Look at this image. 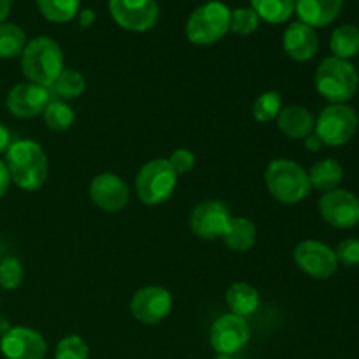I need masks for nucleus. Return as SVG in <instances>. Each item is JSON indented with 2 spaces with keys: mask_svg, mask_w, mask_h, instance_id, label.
Instances as JSON below:
<instances>
[{
  "mask_svg": "<svg viewBox=\"0 0 359 359\" xmlns=\"http://www.w3.org/2000/svg\"><path fill=\"white\" fill-rule=\"evenodd\" d=\"M167 160L177 175L188 174V172L193 170V167H195V154L189 149H186V147L175 149L174 153L170 154V158H167Z\"/></svg>",
  "mask_w": 359,
  "mask_h": 359,
  "instance_id": "nucleus-34",
  "label": "nucleus"
},
{
  "mask_svg": "<svg viewBox=\"0 0 359 359\" xmlns=\"http://www.w3.org/2000/svg\"><path fill=\"white\" fill-rule=\"evenodd\" d=\"M11 330V323L6 316H0V339Z\"/></svg>",
  "mask_w": 359,
  "mask_h": 359,
  "instance_id": "nucleus-40",
  "label": "nucleus"
},
{
  "mask_svg": "<svg viewBox=\"0 0 359 359\" xmlns=\"http://www.w3.org/2000/svg\"><path fill=\"white\" fill-rule=\"evenodd\" d=\"M216 359H235L231 354H217Z\"/></svg>",
  "mask_w": 359,
  "mask_h": 359,
  "instance_id": "nucleus-41",
  "label": "nucleus"
},
{
  "mask_svg": "<svg viewBox=\"0 0 359 359\" xmlns=\"http://www.w3.org/2000/svg\"><path fill=\"white\" fill-rule=\"evenodd\" d=\"M356 67L347 60L328 56L316 70V90L330 104H346L358 93Z\"/></svg>",
  "mask_w": 359,
  "mask_h": 359,
  "instance_id": "nucleus-4",
  "label": "nucleus"
},
{
  "mask_svg": "<svg viewBox=\"0 0 359 359\" xmlns=\"http://www.w3.org/2000/svg\"><path fill=\"white\" fill-rule=\"evenodd\" d=\"M251 330H249L248 319L235 314L219 316L210 326L209 340L212 349L217 354H231L244 349L249 342Z\"/></svg>",
  "mask_w": 359,
  "mask_h": 359,
  "instance_id": "nucleus-11",
  "label": "nucleus"
},
{
  "mask_svg": "<svg viewBox=\"0 0 359 359\" xmlns=\"http://www.w3.org/2000/svg\"><path fill=\"white\" fill-rule=\"evenodd\" d=\"M77 20H79L81 27L88 28V27H91V25L95 23L97 16H95V11L93 9H81L79 14H77Z\"/></svg>",
  "mask_w": 359,
  "mask_h": 359,
  "instance_id": "nucleus-37",
  "label": "nucleus"
},
{
  "mask_svg": "<svg viewBox=\"0 0 359 359\" xmlns=\"http://www.w3.org/2000/svg\"><path fill=\"white\" fill-rule=\"evenodd\" d=\"M226 305L230 309V314L241 316V318H249L255 314L262 304L258 290L249 283H233L226 290Z\"/></svg>",
  "mask_w": 359,
  "mask_h": 359,
  "instance_id": "nucleus-20",
  "label": "nucleus"
},
{
  "mask_svg": "<svg viewBox=\"0 0 359 359\" xmlns=\"http://www.w3.org/2000/svg\"><path fill=\"white\" fill-rule=\"evenodd\" d=\"M231 9L219 0H209L196 7L186 21V37L191 44L210 46L230 32Z\"/></svg>",
  "mask_w": 359,
  "mask_h": 359,
  "instance_id": "nucleus-5",
  "label": "nucleus"
},
{
  "mask_svg": "<svg viewBox=\"0 0 359 359\" xmlns=\"http://www.w3.org/2000/svg\"><path fill=\"white\" fill-rule=\"evenodd\" d=\"M27 42V34L16 23L0 25V58L21 56Z\"/></svg>",
  "mask_w": 359,
  "mask_h": 359,
  "instance_id": "nucleus-27",
  "label": "nucleus"
},
{
  "mask_svg": "<svg viewBox=\"0 0 359 359\" xmlns=\"http://www.w3.org/2000/svg\"><path fill=\"white\" fill-rule=\"evenodd\" d=\"M319 214L333 228L349 230L359 223V198L349 189L337 188L319 198Z\"/></svg>",
  "mask_w": 359,
  "mask_h": 359,
  "instance_id": "nucleus-9",
  "label": "nucleus"
},
{
  "mask_svg": "<svg viewBox=\"0 0 359 359\" xmlns=\"http://www.w3.org/2000/svg\"><path fill=\"white\" fill-rule=\"evenodd\" d=\"M25 277L23 265L16 256H6L0 262V287L6 291H13L21 286Z\"/></svg>",
  "mask_w": 359,
  "mask_h": 359,
  "instance_id": "nucleus-31",
  "label": "nucleus"
},
{
  "mask_svg": "<svg viewBox=\"0 0 359 359\" xmlns=\"http://www.w3.org/2000/svg\"><path fill=\"white\" fill-rule=\"evenodd\" d=\"M51 102V88H42L34 83H20L9 90L6 109L20 119H32L42 114Z\"/></svg>",
  "mask_w": 359,
  "mask_h": 359,
  "instance_id": "nucleus-14",
  "label": "nucleus"
},
{
  "mask_svg": "<svg viewBox=\"0 0 359 359\" xmlns=\"http://www.w3.org/2000/svg\"><path fill=\"white\" fill-rule=\"evenodd\" d=\"M42 116H44L46 126L53 132H67L72 128L74 121H76V114L65 100H53L51 98Z\"/></svg>",
  "mask_w": 359,
  "mask_h": 359,
  "instance_id": "nucleus-26",
  "label": "nucleus"
},
{
  "mask_svg": "<svg viewBox=\"0 0 359 359\" xmlns=\"http://www.w3.org/2000/svg\"><path fill=\"white\" fill-rule=\"evenodd\" d=\"M48 344L37 330L27 326H11L0 339V353L6 359H44Z\"/></svg>",
  "mask_w": 359,
  "mask_h": 359,
  "instance_id": "nucleus-16",
  "label": "nucleus"
},
{
  "mask_svg": "<svg viewBox=\"0 0 359 359\" xmlns=\"http://www.w3.org/2000/svg\"><path fill=\"white\" fill-rule=\"evenodd\" d=\"M304 144H305V149L311 151V153H318V151H321V147L325 146L316 133H311L309 137H305Z\"/></svg>",
  "mask_w": 359,
  "mask_h": 359,
  "instance_id": "nucleus-38",
  "label": "nucleus"
},
{
  "mask_svg": "<svg viewBox=\"0 0 359 359\" xmlns=\"http://www.w3.org/2000/svg\"><path fill=\"white\" fill-rule=\"evenodd\" d=\"M90 200L104 212H119L125 209L130 202V189L126 182L119 175L104 172L91 179Z\"/></svg>",
  "mask_w": 359,
  "mask_h": 359,
  "instance_id": "nucleus-15",
  "label": "nucleus"
},
{
  "mask_svg": "<svg viewBox=\"0 0 359 359\" xmlns=\"http://www.w3.org/2000/svg\"><path fill=\"white\" fill-rule=\"evenodd\" d=\"M265 184L270 195L280 203L293 205L311 195L309 172L287 158H276L265 170Z\"/></svg>",
  "mask_w": 359,
  "mask_h": 359,
  "instance_id": "nucleus-3",
  "label": "nucleus"
},
{
  "mask_svg": "<svg viewBox=\"0 0 359 359\" xmlns=\"http://www.w3.org/2000/svg\"><path fill=\"white\" fill-rule=\"evenodd\" d=\"M88 344L77 335H67L60 340L55 351V359H88Z\"/></svg>",
  "mask_w": 359,
  "mask_h": 359,
  "instance_id": "nucleus-32",
  "label": "nucleus"
},
{
  "mask_svg": "<svg viewBox=\"0 0 359 359\" xmlns=\"http://www.w3.org/2000/svg\"><path fill=\"white\" fill-rule=\"evenodd\" d=\"M6 165L9 168L11 182L25 191H37L48 181V154L35 140H13L6 151Z\"/></svg>",
  "mask_w": 359,
  "mask_h": 359,
  "instance_id": "nucleus-1",
  "label": "nucleus"
},
{
  "mask_svg": "<svg viewBox=\"0 0 359 359\" xmlns=\"http://www.w3.org/2000/svg\"><path fill=\"white\" fill-rule=\"evenodd\" d=\"M177 177L167 158H154L144 163L135 175L137 196L146 205H161L174 195Z\"/></svg>",
  "mask_w": 359,
  "mask_h": 359,
  "instance_id": "nucleus-6",
  "label": "nucleus"
},
{
  "mask_svg": "<svg viewBox=\"0 0 359 359\" xmlns=\"http://www.w3.org/2000/svg\"><path fill=\"white\" fill-rule=\"evenodd\" d=\"M11 186V174L9 168H7L6 161L0 160V198H4V195L7 193Z\"/></svg>",
  "mask_w": 359,
  "mask_h": 359,
  "instance_id": "nucleus-35",
  "label": "nucleus"
},
{
  "mask_svg": "<svg viewBox=\"0 0 359 359\" xmlns=\"http://www.w3.org/2000/svg\"><path fill=\"white\" fill-rule=\"evenodd\" d=\"M309 181H311L312 188L319 189V191H332L340 186L344 181V167L340 161L333 160V158H325L312 165L309 170Z\"/></svg>",
  "mask_w": 359,
  "mask_h": 359,
  "instance_id": "nucleus-22",
  "label": "nucleus"
},
{
  "mask_svg": "<svg viewBox=\"0 0 359 359\" xmlns=\"http://www.w3.org/2000/svg\"><path fill=\"white\" fill-rule=\"evenodd\" d=\"M344 0H294V13L312 28L328 27L339 18Z\"/></svg>",
  "mask_w": 359,
  "mask_h": 359,
  "instance_id": "nucleus-18",
  "label": "nucleus"
},
{
  "mask_svg": "<svg viewBox=\"0 0 359 359\" xmlns=\"http://www.w3.org/2000/svg\"><path fill=\"white\" fill-rule=\"evenodd\" d=\"M330 49L333 56L349 62L359 53V28L354 25L337 27L330 37Z\"/></svg>",
  "mask_w": 359,
  "mask_h": 359,
  "instance_id": "nucleus-23",
  "label": "nucleus"
},
{
  "mask_svg": "<svg viewBox=\"0 0 359 359\" xmlns=\"http://www.w3.org/2000/svg\"><path fill=\"white\" fill-rule=\"evenodd\" d=\"M109 13L125 30L147 32L156 25L160 7L156 0H109Z\"/></svg>",
  "mask_w": 359,
  "mask_h": 359,
  "instance_id": "nucleus-10",
  "label": "nucleus"
},
{
  "mask_svg": "<svg viewBox=\"0 0 359 359\" xmlns=\"http://www.w3.org/2000/svg\"><path fill=\"white\" fill-rule=\"evenodd\" d=\"M280 111H283V97L279 91H265L252 104V116L259 123L273 121Z\"/></svg>",
  "mask_w": 359,
  "mask_h": 359,
  "instance_id": "nucleus-29",
  "label": "nucleus"
},
{
  "mask_svg": "<svg viewBox=\"0 0 359 359\" xmlns=\"http://www.w3.org/2000/svg\"><path fill=\"white\" fill-rule=\"evenodd\" d=\"M283 48L294 62H309L319 51V37L316 30L302 21H294L284 30Z\"/></svg>",
  "mask_w": 359,
  "mask_h": 359,
  "instance_id": "nucleus-17",
  "label": "nucleus"
},
{
  "mask_svg": "<svg viewBox=\"0 0 359 359\" xmlns=\"http://www.w3.org/2000/svg\"><path fill=\"white\" fill-rule=\"evenodd\" d=\"M277 126L290 139H305L314 133L316 118L304 105H287L277 116Z\"/></svg>",
  "mask_w": 359,
  "mask_h": 359,
  "instance_id": "nucleus-19",
  "label": "nucleus"
},
{
  "mask_svg": "<svg viewBox=\"0 0 359 359\" xmlns=\"http://www.w3.org/2000/svg\"><path fill=\"white\" fill-rule=\"evenodd\" d=\"M170 291L161 286H146L140 287L130 302V312L133 319H137L142 325H158L168 318L172 312Z\"/></svg>",
  "mask_w": 359,
  "mask_h": 359,
  "instance_id": "nucleus-12",
  "label": "nucleus"
},
{
  "mask_svg": "<svg viewBox=\"0 0 359 359\" xmlns=\"http://www.w3.org/2000/svg\"><path fill=\"white\" fill-rule=\"evenodd\" d=\"M37 9L51 23H69L77 18L81 0H35Z\"/></svg>",
  "mask_w": 359,
  "mask_h": 359,
  "instance_id": "nucleus-25",
  "label": "nucleus"
},
{
  "mask_svg": "<svg viewBox=\"0 0 359 359\" xmlns=\"http://www.w3.org/2000/svg\"><path fill=\"white\" fill-rule=\"evenodd\" d=\"M256 237H258V231H256L255 223L248 217L238 216L231 217L221 238H223L224 245L231 251L245 252L255 248Z\"/></svg>",
  "mask_w": 359,
  "mask_h": 359,
  "instance_id": "nucleus-21",
  "label": "nucleus"
},
{
  "mask_svg": "<svg viewBox=\"0 0 359 359\" xmlns=\"http://www.w3.org/2000/svg\"><path fill=\"white\" fill-rule=\"evenodd\" d=\"M11 6H13L11 0H0V25L6 23L7 16H9L11 13Z\"/></svg>",
  "mask_w": 359,
  "mask_h": 359,
  "instance_id": "nucleus-39",
  "label": "nucleus"
},
{
  "mask_svg": "<svg viewBox=\"0 0 359 359\" xmlns=\"http://www.w3.org/2000/svg\"><path fill=\"white\" fill-rule=\"evenodd\" d=\"M339 265L358 266L359 265V238H346L335 249Z\"/></svg>",
  "mask_w": 359,
  "mask_h": 359,
  "instance_id": "nucleus-33",
  "label": "nucleus"
},
{
  "mask_svg": "<svg viewBox=\"0 0 359 359\" xmlns=\"http://www.w3.org/2000/svg\"><path fill=\"white\" fill-rule=\"evenodd\" d=\"M359 118L351 105L330 104L316 118L314 133L328 147H340L358 132Z\"/></svg>",
  "mask_w": 359,
  "mask_h": 359,
  "instance_id": "nucleus-7",
  "label": "nucleus"
},
{
  "mask_svg": "<svg viewBox=\"0 0 359 359\" xmlns=\"http://www.w3.org/2000/svg\"><path fill=\"white\" fill-rule=\"evenodd\" d=\"M63 69V51L55 39L41 35L27 42L21 53V72L28 83L51 88Z\"/></svg>",
  "mask_w": 359,
  "mask_h": 359,
  "instance_id": "nucleus-2",
  "label": "nucleus"
},
{
  "mask_svg": "<svg viewBox=\"0 0 359 359\" xmlns=\"http://www.w3.org/2000/svg\"><path fill=\"white\" fill-rule=\"evenodd\" d=\"M251 7L259 20L270 25H280L293 16L294 0H251Z\"/></svg>",
  "mask_w": 359,
  "mask_h": 359,
  "instance_id": "nucleus-24",
  "label": "nucleus"
},
{
  "mask_svg": "<svg viewBox=\"0 0 359 359\" xmlns=\"http://www.w3.org/2000/svg\"><path fill=\"white\" fill-rule=\"evenodd\" d=\"M259 16L252 7H237L231 11L230 30L238 35H251L259 28Z\"/></svg>",
  "mask_w": 359,
  "mask_h": 359,
  "instance_id": "nucleus-30",
  "label": "nucleus"
},
{
  "mask_svg": "<svg viewBox=\"0 0 359 359\" xmlns=\"http://www.w3.org/2000/svg\"><path fill=\"white\" fill-rule=\"evenodd\" d=\"M293 259L298 269L312 279H330L339 269L335 251L319 241L298 242L293 251Z\"/></svg>",
  "mask_w": 359,
  "mask_h": 359,
  "instance_id": "nucleus-8",
  "label": "nucleus"
},
{
  "mask_svg": "<svg viewBox=\"0 0 359 359\" xmlns=\"http://www.w3.org/2000/svg\"><path fill=\"white\" fill-rule=\"evenodd\" d=\"M230 209L219 200H203L189 214V228L202 241L223 237L231 219Z\"/></svg>",
  "mask_w": 359,
  "mask_h": 359,
  "instance_id": "nucleus-13",
  "label": "nucleus"
},
{
  "mask_svg": "<svg viewBox=\"0 0 359 359\" xmlns=\"http://www.w3.org/2000/svg\"><path fill=\"white\" fill-rule=\"evenodd\" d=\"M11 144H13V137H11L9 128H7L4 123H0V154H6V151L9 149Z\"/></svg>",
  "mask_w": 359,
  "mask_h": 359,
  "instance_id": "nucleus-36",
  "label": "nucleus"
},
{
  "mask_svg": "<svg viewBox=\"0 0 359 359\" xmlns=\"http://www.w3.org/2000/svg\"><path fill=\"white\" fill-rule=\"evenodd\" d=\"M51 90L58 95L62 100H74L81 97L86 90V79L83 74L76 69H63L58 79L51 86Z\"/></svg>",
  "mask_w": 359,
  "mask_h": 359,
  "instance_id": "nucleus-28",
  "label": "nucleus"
}]
</instances>
